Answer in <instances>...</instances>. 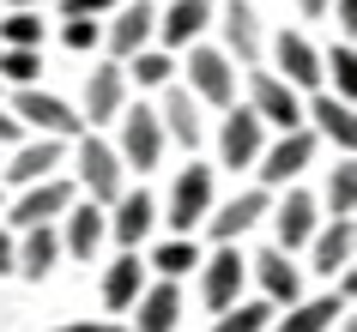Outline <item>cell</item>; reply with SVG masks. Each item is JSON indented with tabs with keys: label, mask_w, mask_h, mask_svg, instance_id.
<instances>
[{
	"label": "cell",
	"mask_w": 357,
	"mask_h": 332,
	"mask_svg": "<svg viewBox=\"0 0 357 332\" xmlns=\"http://www.w3.org/2000/svg\"><path fill=\"white\" fill-rule=\"evenodd\" d=\"M13 121H31V127H43L49 139H73V133H85V121H79L73 103H61L55 91H37V85H19V97H13Z\"/></svg>",
	"instance_id": "6da1fadb"
},
{
	"label": "cell",
	"mask_w": 357,
	"mask_h": 332,
	"mask_svg": "<svg viewBox=\"0 0 357 332\" xmlns=\"http://www.w3.org/2000/svg\"><path fill=\"white\" fill-rule=\"evenodd\" d=\"M243 278H248V260L236 254V242H218V254L200 260V302H206V308L243 302Z\"/></svg>",
	"instance_id": "7a4b0ae2"
},
{
	"label": "cell",
	"mask_w": 357,
	"mask_h": 332,
	"mask_svg": "<svg viewBox=\"0 0 357 332\" xmlns=\"http://www.w3.org/2000/svg\"><path fill=\"white\" fill-rule=\"evenodd\" d=\"M248 109L261 115V127H279V133L303 127V97H297V85H284L279 73H255V85H248Z\"/></svg>",
	"instance_id": "3957f363"
},
{
	"label": "cell",
	"mask_w": 357,
	"mask_h": 332,
	"mask_svg": "<svg viewBox=\"0 0 357 332\" xmlns=\"http://www.w3.org/2000/svg\"><path fill=\"white\" fill-rule=\"evenodd\" d=\"M351 272H339V290L333 296H321V302H291L284 314H273V326L266 332H333V320L345 308H351Z\"/></svg>",
	"instance_id": "277c9868"
},
{
	"label": "cell",
	"mask_w": 357,
	"mask_h": 332,
	"mask_svg": "<svg viewBox=\"0 0 357 332\" xmlns=\"http://www.w3.org/2000/svg\"><path fill=\"white\" fill-rule=\"evenodd\" d=\"M115 157L133 169H158V157H164V127H158V109H128L121 115V145H115Z\"/></svg>",
	"instance_id": "5b68a950"
},
{
	"label": "cell",
	"mask_w": 357,
	"mask_h": 332,
	"mask_svg": "<svg viewBox=\"0 0 357 332\" xmlns=\"http://www.w3.org/2000/svg\"><path fill=\"white\" fill-rule=\"evenodd\" d=\"M188 85H194L200 103L230 109L236 103V67H230V55H218V49H188Z\"/></svg>",
	"instance_id": "8992f818"
},
{
	"label": "cell",
	"mask_w": 357,
	"mask_h": 332,
	"mask_svg": "<svg viewBox=\"0 0 357 332\" xmlns=\"http://www.w3.org/2000/svg\"><path fill=\"white\" fill-rule=\"evenodd\" d=\"M309 157H315V133H309V127L279 133V145L261 151V187H284L291 175H303V169H309Z\"/></svg>",
	"instance_id": "52a82bcc"
},
{
	"label": "cell",
	"mask_w": 357,
	"mask_h": 332,
	"mask_svg": "<svg viewBox=\"0 0 357 332\" xmlns=\"http://www.w3.org/2000/svg\"><path fill=\"white\" fill-rule=\"evenodd\" d=\"M206 212H212V169L206 164H188L182 175H176V187H169V223L188 236Z\"/></svg>",
	"instance_id": "ba28073f"
},
{
	"label": "cell",
	"mask_w": 357,
	"mask_h": 332,
	"mask_svg": "<svg viewBox=\"0 0 357 332\" xmlns=\"http://www.w3.org/2000/svg\"><path fill=\"white\" fill-rule=\"evenodd\" d=\"M79 182H85V193H91L97 205H109L115 193H121V157H115V145H103V139H79Z\"/></svg>",
	"instance_id": "9c48e42d"
},
{
	"label": "cell",
	"mask_w": 357,
	"mask_h": 332,
	"mask_svg": "<svg viewBox=\"0 0 357 332\" xmlns=\"http://www.w3.org/2000/svg\"><path fill=\"white\" fill-rule=\"evenodd\" d=\"M151 31H158L151 0H121V6H115V19H109V31H103V42H109L115 61H128V55H139V49L151 42Z\"/></svg>",
	"instance_id": "30bf717a"
},
{
	"label": "cell",
	"mask_w": 357,
	"mask_h": 332,
	"mask_svg": "<svg viewBox=\"0 0 357 332\" xmlns=\"http://www.w3.org/2000/svg\"><path fill=\"white\" fill-rule=\"evenodd\" d=\"M67 205H73V182L43 175V182H31V187L19 193V205H13V223H19V230H31V223H55Z\"/></svg>",
	"instance_id": "8fae6325"
},
{
	"label": "cell",
	"mask_w": 357,
	"mask_h": 332,
	"mask_svg": "<svg viewBox=\"0 0 357 332\" xmlns=\"http://www.w3.org/2000/svg\"><path fill=\"white\" fill-rule=\"evenodd\" d=\"M128 109V73L115 67V61H103V67H91V79H85V121H115V115Z\"/></svg>",
	"instance_id": "7c38bea8"
},
{
	"label": "cell",
	"mask_w": 357,
	"mask_h": 332,
	"mask_svg": "<svg viewBox=\"0 0 357 332\" xmlns=\"http://www.w3.org/2000/svg\"><path fill=\"white\" fill-rule=\"evenodd\" d=\"M61 218H67V230H61V254L91 260V254H97V242H103V230H109L103 205H97V200H85V205H67Z\"/></svg>",
	"instance_id": "4fadbf2b"
},
{
	"label": "cell",
	"mask_w": 357,
	"mask_h": 332,
	"mask_svg": "<svg viewBox=\"0 0 357 332\" xmlns=\"http://www.w3.org/2000/svg\"><path fill=\"white\" fill-rule=\"evenodd\" d=\"M248 272L261 278V290H266V302L273 308H291V302H303V278H297V266H291V254L284 248H266L261 260H248Z\"/></svg>",
	"instance_id": "5bb4252c"
},
{
	"label": "cell",
	"mask_w": 357,
	"mask_h": 332,
	"mask_svg": "<svg viewBox=\"0 0 357 332\" xmlns=\"http://www.w3.org/2000/svg\"><path fill=\"white\" fill-rule=\"evenodd\" d=\"M133 332H176V320H182V290H176V278H164V284H151V290L133 296Z\"/></svg>",
	"instance_id": "9a60e30c"
},
{
	"label": "cell",
	"mask_w": 357,
	"mask_h": 332,
	"mask_svg": "<svg viewBox=\"0 0 357 332\" xmlns=\"http://www.w3.org/2000/svg\"><path fill=\"white\" fill-rule=\"evenodd\" d=\"M266 212H273V200H266V187H248V193L225 200V205H218V212H212L206 223H212V236H218V242H236V236L248 230V223H261Z\"/></svg>",
	"instance_id": "2e32d148"
},
{
	"label": "cell",
	"mask_w": 357,
	"mask_h": 332,
	"mask_svg": "<svg viewBox=\"0 0 357 332\" xmlns=\"http://www.w3.org/2000/svg\"><path fill=\"white\" fill-rule=\"evenodd\" d=\"M109 205H115V218H109L115 242H121V248H139V242L151 236V223H158V205H151V193H128V187H121Z\"/></svg>",
	"instance_id": "e0dca14e"
},
{
	"label": "cell",
	"mask_w": 357,
	"mask_h": 332,
	"mask_svg": "<svg viewBox=\"0 0 357 332\" xmlns=\"http://www.w3.org/2000/svg\"><path fill=\"white\" fill-rule=\"evenodd\" d=\"M218 151H225L230 169H248L255 157H261V115L255 109H230L225 133H218Z\"/></svg>",
	"instance_id": "ac0fdd59"
},
{
	"label": "cell",
	"mask_w": 357,
	"mask_h": 332,
	"mask_svg": "<svg viewBox=\"0 0 357 332\" xmlns=\"http://www.w3.org/2000/svg\"><path fill=\"white\" fill-rule=\"evenodd\" d=\"M206 24H212V0H169V13L158 19V37H164V49H188Z\"/></svg>",
	"instance_id": "d6986e66"
},
{
	"label": "cell",
	"mask_w": 357,
	"mask_h": 332,
	"mask_svg": "<svg viewBox=\"0 0 357 332\" xmlns=\"http://www.w3.org/2000/svg\"><path fill=\"white\" fill-rule=\"evenodd\" d=\"M279 79H284V85H297V91H315L321 79H327V73H321V55L309 49V37H297V31H284V37H279Z\"/></svg>",
	"instance_id": "ffe728a7"
},
{
	"label": "cell",
	"mask_w": 357,
	"mask_h": 332,
	"mask_svg": "<svg viewBox=\"0 0 357 332\" xmlns=\"http://www.w3.org/2000/svg\"><path fill=\"white\" fill-rule=\"evenodd\" d=\"M55 260H61V236L49 230V223H31V230H24V242L13 248V272L43 278V272H55Z\"/></svg>",
	"instance_id": "44dd1931"
},
{
	"label": "cell",
	"mask_w": 357,
	"mask_h": 332,
	"mask_svg": "<svg viewBox=\"0 0 357 332\" xmlns=\"http://www.w3.org/2000/svg\"><path fill=\"white\" fill-rule=\"evenodd\" d=\"M315 223L321 218H315V200H309V193H284V205L273 212V230H279V248H284V254L315 236Z\"/></svg>",
	"instance_id": "7402d4cb"
},
{
	"label": "cell",
	"mask_w": 357,
	"mask_h": 332,
	"mask_svg": "<svg viewBox=\"0 0 357 332\" xmlns=\"http://www.w3.org/2000/svg\"><path fill=\"white\" fill-rule=\"evenodd\" d=\"M303 115H309V121H321V133H327V139H333V145L351 157V145H357V121H351V103H345V97L315 91V103H309Z\"/></svg>",
	"instance_id": "603a6c76"
},
{
	"label": "cell",
	"mask_w": 357,
	"mask_h": 332,
	"mask_svg": "<svg viewBox=\"0 0 357 332\" xmlns=\"http://www.w3.org/2000/svg\"><path fill=\"white\" fill-rule=\"evenodd\" d=\"M351 242H357V230H351V218H333L327 230H315L309 236V248H315V272H345L351 266Z\"/></svg>",
	"instance_id": "cb8c5ba5"
},
{
	"label": "cell",
	"mask_w": 357,
	"mask_h": 332,
	"mask_svg": "<svg viewBox=\"0 0 357 332\" xmlns=\"http://www.w3.org/2000/svg\"><path fill=\"white\" fill-rule=\"evenodd\" d=\"M55 169H61V139L43 133L37 145H19V157L0 169V175H6V182H19V187H31V182H43V175H55Z\"/></svg>",
	"instance_id": "d4e9b609"
},
{
	"label": "cell",
	"mask_w": 357,
	"mask_h": 332,
	"mask_svg": "<svg viewBox=\"0 0 357 332\" xmlns=\"http://www.w3.org/2000/svg\"><path fill=\"white\" fill-rule=\"evenodd\" d=\"M225 42H230V55L243 61V67H255V55H261V19H255L248 0H230L225 6Z\"/></svg>",
	"instance_id": "484cf974"
},
{
	"label": "cell",
	"mask_w": 357,
	"mask_h": 332,
	"mask_svg": "<svg viewBox=\"0 0 357 332\" xmlns=\"http://www.w3.org/2000/svg\"><path fill=\"white\" fill-rule=\"evenodd\" d=\"M158 127H164V139H176V145H200V103H194L188 91H169L164 109H158Z\"/></svg>",
	"instance_id": "4316f807"
},
{
	"label": "cell",
	"mask_w": 357,
	"mask_h": 332,
	"mask_svg": "<svg viewBox=\"0 0 357 332\" xmlns=\"http://www.w3.org/2000/svg\"><path fill=\"white\" fill-rule=\"evenodd\" d=\"M139 290H146V266H139V254L128 248V254L109 266V278H103V308H109V314L133 308V296H139Z\"/></svg>",
	"instance_id": "83f0119b"
},
{
	"label": "cell",
	"mask_w": 357,
	"mask_h": 332,
	"mask_svg": "<svg viewBox=\"0 0 357 332\" xmlns=\"http://www.w3.org/2000/svg\"><path fill=\"white\" fill-rule=\"evenodd\" d=\"M273 326V302H230V308H218V320H212V332H266Z\"/></svg>",
	"instance_id": "f1b7e54d"
},
{
	"label": "cell",
	"mask_w": 357,
	"mask_h": 332,
	"mask_svg": "<svg viewBox=\"0 0 357 332\" xmlns=\"http://www.w3.org/2000/svg\"><path fill=\"white\" fill-rule=\"evenodd\" d=\"M0 42H6V49H37L43 42V13L37 6H13V13L0 19Z\"/></svg>",
	"instance_id": "f546056e"
},
{
	"label": "cell",
	"mask_w": 357,
	"mask_h": 332,
	"mask_svg": "<svg viewBox=\"0 0 357 332\" xmlns=\"http://www.w3.org/2000/svg\"><path fill=\"white\" fill-rule=\"evenodd\" d=\"M121 73H128L133 85H169L176 61H169V49H139V55H128V67H121Z\"/></svg>",
	"instance_id": "4dcf8cb0"
},
{
	"label": "cell",
	"mask_w": 357,
	"mask_h": 332,
	"mask_svg": "<svg viewBox=\"0 0 357 332\" xmlns=\"http://www.w3.org/2000/svg\"><path fill=\"white\" fill-rule=\"evenodd\" d=\"M151 266H158L164 278H182V272L200 266V248H194V236H176V242H164V248L151 254Z\"/></svg>",
	"instance_id": "1f68e13d"
},
{
	"label": "cell",
	"mask_w": 357,
	"mask_h": 332,
	"mask_svg": "<svg viewBox=\"0 0 357 332\" xmlns=\"http://www.w3.org/2000/svg\"><path fill=\"white\" fill-rule=\"evenodd\" d=\"M327 205H333V218H351V205H357V164L351 157H339V169L327 175Z\"/></svg>",
	"instance_id": "d6a6232c"
},
{
	"label": "cell",
	"mask_w": 357,
	"mask_h": 332,
	"mask_svg": "<svg viewBox=\"0 0 357 332\" xmlns=\"http://www.w3.org/2000/svg\"><path fill=\"white\" fill-rule=\"evenodd\" d=\"M43 73V55L37 49H0V79H13V85H37Z\"/></svg>",
	"instance_id": "836d02e7"
},
{
	"label": "cell",
	"mask_w": 357,
	"mask_h": 332,
	"mask_svg": "<svg viewBox=\"0 0 357 332\" xmlns=\"http://www.w3.org/2000/svg\"><path fill=\"white\" fill-rule=\"evenodd\" d=\"M321 67L333 73V91L345 97V103H351V91H357V55H351V42H339V49H333L327 61H321Z\"/></svg>",
	"instance_id": "e575fe53"
},
{
	"label": "cell",
	"mask_w": 357,
	"mask_h": 332,
	"mask_svg": "<svg viewBox=\"0 0 357 332\" xmlns=\"http://www.w3.org/2000/svg\"><path fill=\"white\" fill-rule=\"evenodd\" d=\"M61 42L85 55L91 42H103V24H97V19H85V13H67V19H61Z\"/></svg>",
	"instance_id": "d590c367"
},
{
	"label": "cell",
	"mask_w": 357,
	"mask_h": 332,
	"mask_svg": "<svg viewBox=\"0 0 357 332\" xmlns=\"http://www.w3.org/2000/svg\"><path fill=\"white\" fill-rule=\"evenodd\" d=\"M61 6H67V13H85V19H97V13H115L121 0H61Z\"/></svg>",
	"instance_id": "8d00e7d4"
},
{
	"label": "cell",
	"mask_w": 357,
	"mask_h": 332,
	"mask_svg": "<svg viewBox=\"0 0 357 332\" xmlns=\"http://www.w3.org/2000/svg\"><path fill=\"white\" fill-rule=\"evenodd\" d=\"M19 133H24V121H13V115L0 109V145H19Z\"/></svg>",
	"instance_id": "74e56055"
},
{
	"label": "cell",
	"mask_w": 357,
	"mask_h": 332,
	"mask_svg": "<svg viewBox=\"0 0 357 332\" xmlns=\"http://www.w3.org/2000/svg\"><path fill=\"white\" fill-rule=\"evenodd\" d=\"M61 332H128V326H115V320H73V326H61Z\"/></svg>",
	"instance_id": "f35d334b"
},
{
	"label": "cell",
	"mask_w": 357,
	"mask_h": 332,
	"mask_svg": "<svg viewBox=\"0 0 357 332\" xmlns=\"http://www.w3.org/2000/svg\"><path fill=\"white\" fill-rule=\"evenodd\" d=\"M13 248H19V242H13V230L0 223V272H13Z\"/></svg>",
	"instance_id": "ab89813d"
},
{
	"label": "cell",
	"mask_w": 357,
	"mask_h": 332,
	"mask_svg": "<svg viewBox=\"0 0 357 332\" xmlns=\"http://www.w3.org/2000/svg\"><path fill=\"white\" fill-rule=\"evenodd\" d=\"M327 6H333V0H297V13H303V19H321Z\"/></svg>",
	"instance_id": "60d3db41"
},
{
	"label": "cell",
	"mask_w": 357,
	"mask_h": 332,
	"mask_svg": "<svg viewBox=\"0 0 357 332\" xmlns=\"http://www.w3.org/2000/svg\"><path fill=\"white\" fill-rule=\"evenodd\" d=\"M357 24V0H339V31H351Z\"/></svg>",
	"instance_id": "b9f144b4"
},
{
	"label": "cell",
	"mask_w": 357,
	"mask_h": 332,
	"mask_svg": "<svg viewBox=\"0 0 357 332\" xmlns=\"http://www.w3.org/2000/svg\"><path fill=\"white\" fill-rule=\"evenodd\" d=\"M13 6H49V0H13Z\"/></svg>",
	"instance_id": "7bdbcfd3"
}]
</instances>
